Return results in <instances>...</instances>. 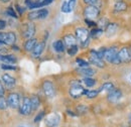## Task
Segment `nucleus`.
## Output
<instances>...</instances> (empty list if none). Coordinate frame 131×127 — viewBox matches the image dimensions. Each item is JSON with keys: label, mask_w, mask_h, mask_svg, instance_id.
<instances>
[{"label": "nucleus", "mask_w": 131, "mask_h": 127, "mask_svg": "<svg viewBox=\"0 0 131 127\" xmlns=\"http://www.w3.org/2000/svg\"><path fill=\"white\" fill-rule=\"evenodd\" d=\"M118 49L116 47H111V48H107L104 55V60L107 61L108 63H112L114 65H119L121 63L118 57Z\"/></svg>", "instance_id": "obj_1"}, {"label": "nucleus", "mask_w": 131, "mask_h": 127, "mask_svg": "<svg viewBox=\"0 0 131 127\" xmlns=\"http://www.w3.org/2000/svg\"><path fill=\"white\" fill-rule=\"evenodd\" d=\"M89 37H90V32L88 31L87 28H85V27H78L76 29V38L81 44V46H82L83 48L88 46Z\"/></svg>", "instance_id": "obj_2"}, {"label": "nucleus", "mask_w": 131, "mask_h": 127, "mask_svg": "<svg viewBox=\"0 0 131 127\" xmlns=\"http://www.w3.org/2000/svg\"><path fill=\"white\" fill-rule=\"evenodd\" d=\"M83 14L86 19L94 20L98 18L100 15V8L97 7L96 5H86L83 10Z\"/></svg>", "instance_id": "obj_3"}, {"label": "nucleus", "mask_w": 131, "mask_h": 127, "mask_svg": "<svg viewBox=\"0 0 131 127\" xmlns=\"http://www.w3.org/2000/svg\"><path fill=\"white\" fill-rule=\"evenodd\" d=\"M86 92H87V90L84 89L82 86L80 85V82L73 81L72 86L70 88V95H71V97H73L74 99H78L81 96L85 95Z\"/></svg>", "instance_id": "obj_4"}, {"label": "nucleus", "mask_w": 131, "mask_h": 127, "mask_svg": "<svg viewBox=\"0 0 131 127\" xmlns=\"http://www.w3.org/2000/svg\"><path fill=\"white\" fill-rule=\"evenodd\" d=\"M49 15V10L46 8H41V9H37L31 11L27 14V18L29 20H35V19H43L47 18Z\"/></svg>", "instance_id": "obj_5"}, {"label": "nucleus", "mask_w": 131, "mask_h": 127, "mask_svg": "<svg viewBox=\"0 0 131 127\" xmlns=\"http://www.w3.org/2000/svg\"><path fill=\"white\" fill-rule=\"evenodd\" d=\"M21 32H22V36L26 39L28 38H32V36L35 33V25L33 24L32 22L30 23H25L22 25V29H21Z\"/></svg>", "instance_id": "obj_6"}, {"label": "nucleus", "mask_w": 131, "mask_h": 127, "mask_svg": "<svg viewBox=\"0 0 131 127\" xmlns=\"http://www.w3.org/2000/svg\"><path fill=\"white\" fill-rule=\"evenodd\" d=\"M89 61H90V63L97 66L98 68H104L105 67V63L103 62V59L99 58L97 51L94 50V49H91L90 52H89Z\"/></svg>", "instance_id": "obj_7"}, {"label": "nucleus", "mask_w": 131, "mask_h": 127, "mask_svg": "<svg viewBox=\"0 0 131 127\" xmlns=\"http://www.w3.org/2000/svg\"><path fill=\"white\" fill-rule=\"evenodd\" d=\"M128 8H129V4L125 0H120V1L115 2L114 6H113V12L116 14H119V13L127 11Z\"/></svg>", "instance_id": "obj_8"}, {"label": "nucleus", "mask_w": 131, "mask_h": 127, "mask_svg": "<svg viewBox=\"0 0 131 127\" xmlns=\"http://www.w3.org/2000/svg\"><path fill=\"white\" fill-rule=\"evenodd\" d=\"M118 57L121 63H129L131 62V52L129 48H122L118 51Z\"/></svg>", "instance_id": "obj_9"}, {"label": "nucleus", "mask_w": 131, "mask_h": 127, "mask_svg": "<svg viewBox=\"0 0 131 127\" xmlns=\"http://www.w3.org/2000/svg\"><path fill=\"white\" fill-rule=\"evenodd\" d=\"M32 111V108H31V103H30V99L25 97L22 101V104L21 106L19 107V112L22 114V115H29L30 112Z\"/></svg>", "instance_id": "obj_10"}, {"label": "nucleus", "mask_w": 131, "mask_h": 127, "mask_svg": "<svg viewBox=\"0 0 131 127\" xmlns=\"http://www.w3.org/2000/svg\"><path fill=\"white\" fill-rule=\"evenodd\" d=\"M60 121H61L60 115L57 114V113H51V114H49V116L47 117L46 124H47V126L49 127H54L60 123Z\"/></svg>", "instance_id": "obj_11"}, {"label": "nucleus", "mask_w": 131, "mask_h": 127, "mask_svg": "<svg viewBox=\"0 0 131 127\" xmlns=\"http://www.w3.org/2000/svg\"><path fill=\"white\" fill-rule=\"evenodd\" d=\"M42 90L47 97L52 98L54 96V88L50 81H45L42 84Z\"/></svg>", "instance_id": "obj_12"}, {"label": "nucleus", "mask_w": 131, "mask_h": 127, "mask_svg": "<svg viewBox=\"0 0 131 127\" xmlns=\"http://www.w3.org/2000/svg\"><path fill=\"white\" fill-rule=\"evenodd\" d=\"M7 104H8V107L10 108H13L15 109L19 106V96L16 93H11L9 94L7 97Z\"/></svg>", "instance_id": "obj_13"}, {"label": "nucleus", "mask_w": 131, "mask_h": 127, "mask_svg": "<svg viewBox=\"0 0 131 127\" xmlns=\"http://www.w3.org/2000/svg\"><path fill=\"white\" fill-rule=\"evenodd\" d=\"M122 97V92L119 89H115L113 88L112 90L108 91V101L110 102H117L118 100H120V98Z\"/></svg>", "instance_id": "obj_14"}, {"label": "nucleus", "mask_w": 131, "mask_h": 127, "mask_svg": "<svg viewBox=\"0 0 131 127\" xmlns=\"http://www.w3.org/2000/svg\"><path fill=\"white\" fill-rule=\"evenodd\" d=\"M45 47H46L45 41L38 43V44L34 47V48L31 50V55H32L33 58H38V57L42 54V51H43V49H45Z\"/></svg>", "instance_id": "obj_15"}, {"label": "nucleus", "mask_w": 131, "mask_h": 127, "mask_svg": "<svg viewBox=\"0 0 131 127\" xmlns=\"http://www.w3.org/2000/svg\"><path fill=\"white\" fill-rule=\"evenodd\" d=\"M16 40V35L14 32H5V36H4V45H9V46H13L14 43Z\"/></svg>", "instance_id": "obj_16"}, {"label": "nucleus", "mask_w": 131, "mask_h": 127, "mask_svg": "<svg viewBox=\"0 0 131 127\" xmlns=\"http://www.w3.org/2000/svg\"><path fill=\"white\" fill-rule=\"evenodd\" d=\"M64 44H65L68 48H71V47L77 45V38L73 34H67L65 37H64Z\"/></svg>", "instance_id": "obj_17"}, {"label": "nucleus", "mask_w": 131, "mask_h": 127, "mask_svg": "<svg viewBox=\"0 0 131 127\" xmlns=\"http://www.w3.org/2000/svg\"><path fill=\"white\" fill-rule=\"evenodd\" d=\"M118 30V24L114 23V22H109V24L107 25V27L105 28V31L107 36H112Z\"/></svg>", "instance_id": "obj_18"}, {"label": "nucleus", "mask_w": 131, "mask_h": 127, "mask_svg": "<svg viewBox=\"0 0 131 127\" xmlns=\"http://www.w3.org/2000/svg\"><path fill=\"white\" fill-rule=\"evenodd\" d=\"M78 73L80 75L84 76L85 78L86 77H92L93 75H95V70L94 69H91L89 67H86V68H81L78 70Z\"/></svg>", "instance_id": "obj_19"}, {"label": "nucleus", "mask_w": 131, "mask_h": 127, "mask_svg": "<svg viewBox=\"0 0 131 127\" xmlns=\"http://www.w3.org/2000/svg\"><path fill=\"white\" fill-rule=\"evenodd\" d=\"M36 45H37V39L36 38H28L24 43V49L26 51H31Z\"/></svg>", "instance_id": "obj_20"}, {"label": "nucleus", "mask_w": 131, "mask_h": 127, "mask_svg": "<svg viewBox=\"0 0 131 127\" xmlns=\"http://www.w3.org/2000/svg\"><path fill=\"white\" fill-rule=\"evenodd\" d=\"M0 61L5 64H14L16 63V58L13 55H1Z\"/></svg>", "instance_id": "obj_21"}, {"label": "nucleus", "mask_w": 131, "mask_h": 127, "mask_svg": "<svg viewBox=\"0 0 131 127\" xmlns=\"http://www.w3.org/2000/svg\"><path fill=\"white\" fill-rule=\"evenodd\" d=\"M2 81H3V83L7 86V87H13L14 85H15V79L14 78H12L11 76H9L8 74H5V75H3V77H2Z\"/></svg>", "instance_id": "obj_22"}, {"label": "nucleus", "mask_w": 131, "mask_h": 127, "mask_svg": "<svg viewBox=\"0 0 131 127\" xmlns=\"http://www.w3.org/2000/svg\"><path fill=\"white\" fill-rule=\"evenodd\" d=\"M52 47L57 52H63L65 50V44L63 40H56L52 44Z\"/></svg>", "instance_id": "obj_23"}, {"label": "nucleus", "mask_w": 131, "mask_h": 127, "mask_svg": "<svg viewBox=\"0 0 131 127\" xmlns=\"http://www.w3.org/2000/svg\"><path fill=\"white\" fill-rule=\"evenodd\" d=\"M29 99H30V103H31V108H32V110H36V109L39 107V104H40V101H39L38 97H37V96H32V97L29 98Z\"/></svg>", "instance_id": "obj_24"}, {"label": "nucleus", "mask_w": 131, "mask_h": 127, "mask_svg": "<svg viewBox=\"0 0 131 127\" xmlns=\"http://www.w3.org/2000/svg\"><path fill=\"white\" fill-rule=\"evenodd\" d=\"M114 88V85H113V83H111V82H106V83H104L100 88H99V92H101V91H110V90H112Z\"/></svg>", "instance_id": "obj_25"}, {"label": "nucleus", "mask_w": 131, "mask_h": 127, "mask_svg": "<svg viewBox=\"0 0 131 127\" xmlns=\"http://www.w3.org/2000/svg\"><path fill=\"white\" fill-rule=\"evenodd\" d=\"M108 24H109V21H108V19H107L106 17H102L98 22L99 28H101L102 30H103V29H105V28L107 27V25H108Z\"/></svg>", "instance_id": "obj_26"}, {"label": "nucleus", "mask_w": 131, "mask_h": 127, "mask_svg": "<svg viewBox=\"0 0 131 127\" xmlns=\"http://www.w3.org/2000/svg\"><path fill=\"white\" fill-rule=\"evenodd\" d=\"M98 94H99V90H87V92H86L85 95L87 96V98H89V99H93V98L97 97Z\"/></svg>", "instance_id": "obj_27"}, {"label": "nucleus", "mask_w": 131, "mask_h": 127, "mask_svg": "<svg viewBox=\"0 0 131 127\" xmlns=\"http://www.w3.org/2000/svg\"><path fill=\"white\" fill-rule=\"evenodd\" d=\"M84 83L87 87H93L95 84H96V80L92 79L91 77H86L84 79Z\"/></svg>", "instance_id": "obj_28"}, {"label": "nucleus", "mask_w": 131, "mask_h": 127, "mask_svg": "<svg viewBox=\"0 0 131 127\" xmlns=\"http://www.w3.org/2000/svg\"><path fill=\"white\" fill-rule=\"evenodd\" d=\"M83 3L84 4H86V5H96L97 7L100 8V0H82Z\"/></svg>", "instance_id": "obj_29"}, {"label": "nucleus", "mask_w": 131, "mask_h": 127, "mask_svg": "<svg viewBox=\"0 0 131 127\" xmlns=\"http://www.w3.org/2000/svg\"><path fill=\"white\" fill-rule=\"evenodd\" d=\"M102 33H103V30H102L101 28L95 27V28L92 29V31H91V33H90V35H91L92 37H98V36H100Z\"/></svg>", "instance_id": "obj_30"}, {"label": "nucleus", "mask_w": 131, "mask_h": 127, "mask_svg": "<svg viewBox=\"0 0 131 127\" xmlns=\"http://www.w3.org/2000/svg\"><path fill=\"white\" fill-rule=\"evenodd\" d=\"M62 11L64 13H69V12L72 11L71 8H70V5H69V1H65L63 3V5H62Z\"/></svg>", "instance_id": "obj_31"}, {"label": "nucleus", "mask_w": 131, "mask_h": 127, "mask_svg": "<svg viewBox=\"0 0 131 127\" xmlns=\"http://www.w3.org/2000/svg\"><path fill=\"white\" fill-rule=\"evenodd\" d=\"M6 13H7V15L10 16V17H12V18H17V14L16 12L14 11V9H13V7H8L7 8V10H6Z\"/></svg>", "instance_id": "obj_32"}, {"label": "nucleus", "mask_w": 131, "mask_h": 127, "mask_svg": "<svg viewBox=\"0 0 131 127\" xmlns=\"http://www.w3.org/2000/svg\"><path fill=\"white\" fill-rule=\"evenodd\" d=\"M8 107V104H7V101L2 97H0V110H5L6 108Z\"/></svg>", "instance_id": "obj_33"}, {"label": "nucleus", "mask_w": 131, "mask_h": 127, "mask_svg": "<svg viewBox=\"0 0 131 127\" xmlns=\"http://www.w3.org/2000/svg\"><path fill=\"white\" fill-rule=\"evenodd\" d=\"M77 52H78V46L77 45L76 46H73L71 48H68V54L70 56H75Z\"/></svg>", "instance_id": "obj_34"}, {"label": "nucleus", "mask_w": 131, "mask_h": 127, "mask_svg": "<svg viewBox=\"0 0 131 127\" xmlns=\"http://www.w3.org/2000/svg\"><path fill=\"white\" fill-rule=\"evenodd\" d=\"M77 64L80 66V68H86V67H89V63L84 61L82 59H77Z\"/></svg>", "instance_id": "obj_35"}, {"label": "nucleus", "mask_w": 131, "mask_h": 127, "mask_svg": "<svg viewBox=\"0 0 131 127\" xmlns=\"http://www.w3.org/2000/svg\"><path fill=\"white\" fill-rule=\"evenodd\" d=\"M1 69H3V70H15L16 68L14 66H11V64H2Z\"/></svg>", "instance_id": "obj_36"}, {"label": "nucleus", "mask_w": 131, "mask_h": 127, "mask_svg": "<svg viewBox=\"0 0 131 127\" xmlns=\"http://www.w3.org/2000/svg\"><path fill=\"white\" fill-rule=\"evenodd\" d=\"M85 22L87 23V25L89 27H96L97 26V23L94 21V20H91V19H86L85 18Z\"/></svg>", "instance_id": "obj_37"}, {"label": "nucleus", "mask_w": 131, "mask_h": 127, "mask_svg": "<svg viewBox=\"0 0 131 127\" xmlns=\"http://www.w3.org/2000/svg\"><path fill=\"white\" fill-rule=\"evenodd\" d=\"M43 116H45V112L43 111L39 112V113L36 115V117L34 118V122H39V121L43 118Z\"/></svg>", "instance_id": "obj_38"}, {"label": "nucleus", "mask_w": 131, "mask_h": 127, "mask_svg": "<svg viewBox=\"0 0 131 127\" xmlns=\"http://www.w3.org/2000/svg\"><path fill=\"white\" fill-rule=\"evenodd\" d=\"M106 48H101L99 49L98 51H97V54H98V57L100 59H104V55H105V51H106Z\"/></svg>", "instance_id": "obj_39"}, {"label": "nucleus", "mask_w": 131, "mask_h": 127, "mask_svg": "<svg viewBox=\"0 0 131 127\" xmlns=\"http://www.w3.org/2000/svg\"><path fill=\"white\" fill-rule=\"evenodd\" d=\"M76 2H77V0H69V5H70L71 10H73V9L75 8V6H76Z\"/></svg>", "instance_id": "obj_40"}, {"label": "nucleus", "mask_w": 131, "mask_h": 127, "mask_svg": "<svg viewBox=\"0 0 131 127\" xmlns=\"http://www.w3.org/2000/svg\"><path fill=\"white\" fill-rule=\"evenodd\" d=\"M6 26V21L3 19H0V30H3Z\"/></svg>", "instance_id": "obj_41"}, {"label": "nucleus", "mask_w": 131, "mask_h": 127, "mask_svg": "<svg viewBox=\"0 0 131 127\" xmlns=\"http://www.w3.org/2000/svg\"><path fill=\"white\" fill-rule=\"evenodd\" d=\"M33 1H34V0H24V4H25V6H26L27 8H29V6L32 4Z\"/></svg>", "instance_id": "obj_42"}, {"label": "nucleus", "mask_w": 131, "mask_h": 127, "mask_svg": "<svg viewBox=\"0 0 131 127\" xmlns=\"http://www.w3.org/2000/svg\"><path fill=\"white\" fill-rule=\"evenodd\" d=\"M52 1H53V0H43V1H42V2H40V3H41V6H46V5L50 4Z\"/></svg>", "instance_id": "obj_43"}, {"label": "nucleus", "mask_w": 131, "mask_h": 127, "mask_svg": "<svg viewBox=\"0 0 131 127\" xmlns=\"http://www.w3.org/2000/svg\"><path fill=\"white\" fill-rule=\"evenodd\" d=\"M15 7H16L17 12H18L19 14H22V13H23V11H24V10H23V8H21V7H20L18 4H16V6H15Z\"/></svg>", "instance_id": "obj_44"}, {"label": "nucleus", "mask_w": 131, "mask_h": 127, "mask_svg": "<svg viewBox=\"0 0 131 127\" xmlns=\"http://www.w3.org/2000/svg\"><path fill=\"white\" fill-rule=\"evenodd\" d=\"M3 95H4V88H3L2 83L0 82V97H2Z\"/></svg>", "instance_id": "obj_45"}, {"label": "nucleus", "mask_w": 131, "mask_h": 127, "mask_svg": "<svg viewBox=\"0 0 131 127\" xmlns=\"http://www.w3.org/2000/svg\"><path fill=\"white\" fill-rule=\"evenodd\" d=\"M125 1H126V2L129 4V6H131V0H125Z\"/></svg>", "instance_id": "obj_46"}, {"label": "nucleus", "mask_w": 131, "mask_h": 127, "mask_svg": "<svg viewBox=\"0 0 131 127\" xmlns=\"http://www.w3.org/2000/svg\"><path fill=\"white\" fill-rule=\"evenodd\" d=\"M12 48H14V50H18V48H17V47H15V46H12Z\"/></svg>", "instance_id": "obj_47"}, {"label": "nucleus", "mask_w": 131, "mask_h": 127, "mask_svg": "<svg viewBox=\"0 0 131 127\" xmlns=\"http://www.w3.org/2000/svg\"><path fill=\"white\" fill-rule=\"evenodd\" d=\"M1 2H8V1H10V0H0Z\"/></svg>", "instance_id": "obj_48"}, {"label": "nucleus", "mask_w": 131, "mask_h": 127, "mask_svg": "<svg viewBox=\"0 0 131 127\" xmlns=\"http://www.w3.org/2000/svg\"><path fill=\"white\" fill-rule=\"evenodd\" d=\"M129 121L131 122V113H130V115H129Z\"/></svg>", "instance_id": "obj_49"}, {"label": "nucleus", "mask_w": 131, "mask_h": 127, "mask_svg": "<svg viewBox=\"0 0 131 127\" xmlns=\"http://www.w3.org/2000/svg\"><path fill=\"white\" fill-rule=\"evenodd\" d=\"M35 1H38V2H42L43 0H35Z\"/></svg>", "instance_id": "obj_50"}, {"label": "nucleus", "mask_w": 131, "mask_h": 127, "mask_svg": "<svg viewBox=\"0 0 131 127\" xmlns=\"http://www.w3.org/2000/svg\"><path fill=\"white\" fill-rule=\"evenodd\" d=\"M115 2H117V1H120V0H114Z\"/></svg>", "instance_id": "obj_51"}, {"label": "nucleus", "mask_w": 131, "mask_h": 127, "mask_svg": "<svg viewBox=\"0 0 131 127\" xmlns=\"http://www.w3.org/2000/svg\"><path fill=\"white\" fill-rule=\"evenodd\" d=\"M129 49H130V52H131V46H130V48H129Z\"/></svg>", "instance_id": "obj_52"}, {"label": "nucleus", "mask_w": 131, "mask_h": 127, "mask_svg": "<svg viewBox=\"0 0 131 127\" xmlns=\"http://www.w3.org/2000/svg\"><path fill=\"white\" fill-rule=\"evenodd\" d=\"M19 127H24V126H19Z\"/></svg>", "instance_id": "obj_53"}]
</instances>
